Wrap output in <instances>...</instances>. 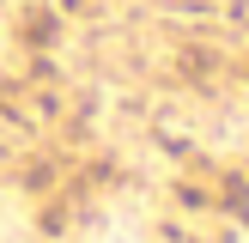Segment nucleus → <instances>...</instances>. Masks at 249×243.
I'll return each instance as SVG.
<instances>
[]
</instances>
